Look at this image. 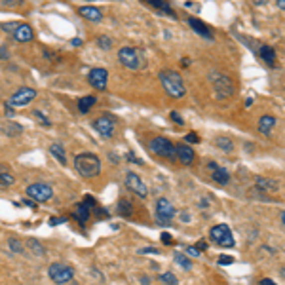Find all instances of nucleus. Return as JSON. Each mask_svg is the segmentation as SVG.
<instances>
[{
	"label": "nucleus",
	"instance_id": "5fc2aeb1",
	"mask_svg": "<svg viewBox=\"0 0 285 285\" xmlns=\"http://www.w3.org/2000/svg\"><path fill=\"white\" fill-rule=\"evenodd\" d=\"M183 221H190V217H189V213H187V211L183 213Z\"/></svg>",
	"mask_w": 285,
	"mask_h": 285
},
{
	"label": "nucleus",
	"instance_id": "8fccbe9b",
	"mask_svg": "<svg viewBox=\"0 0 285 285\" xmlns=\"http://www.w3.org/2000/svg\"><path fill=\"white\" fill-rule=\"evenodd\" d=\"M141 253H158L156 249H141Z\"/></svg>",
	"mask_w": 285,
	"mask_h": 285
},
{
	"label": "nucleus",
	"instance_id": "37998d69",
	"mask_svg": "<svg viewBox=\"0 0 285 285\" xmlns=\"http://www.w3.org/2000/svg\"><path fill=\"white\" fill-rule=\"evenodd\" d=\"M196 247H198L200 251H205V249H207L209 245H207V243H205V242H203V240H201V242H198V243H196Z\"/></svg>",
	"mask_w": 285,
	"mask_h": 285
},
{
	"label": "nucleus",
	"instance_id": "864d4df0",
	"mask_svg": "<svg viewBox=\"0 0 285 285\" xmlns=\"http://www.w3.org/2000/svg\"><path fill=\"white\" fill-rule=\"evenodd\" d=\"M23 203H25V205H29V207H34V203H32L31 200H23Z\"/></svg>",
	"mask_w": 285,
	"mask_h": 285
},
{
	"label": "nucleus",
	"instance_id": "ea45409f",
	"mask_svg": "<svg viewBox=\"0 0 285 285\" xmlns=\"http://www.w3.org/2000/svg\"><path fill=\"white\" fill-rule=\"evenodd\" d=\"M4 6H19V4H23V0H0Z\"/></svg>",
	"mask_w": 285,
	"mask_h": 285
},
{
	"label": "nucleus",
	"instance_id": "4d7b16f0",
	"mask_svg": "<svg viewBox=\"0 0 285 285\" xmlns=\"http://www.w3.org/2000/svg\"><path fill=\"white\" fill-rule=\"evenodd\" d=\"M282 222H284V224H285V211L282 213Z\"/></svg>",
	"mask_w": 285,
	"mask_h": 285
},
{
	"label": "nucleus",
	"instance_id": "9b49d317",
	"mask_svg": "<svg viewBox=\"0 0 285 285\" xmlns=\"http://www.w3.org/2000/svg\"><path fill=\"white\" fill-rule=\"evenodd\" d=\"M88 82L94 86L95 90L99 92H105L106 84H108V73L106 69H101V67H95L88 73Z\"/></svg>",
	"mask_w": 285,
	"mask_h": 285
},
{
	"label": "nucleus",
	"instance_id": "6ab92c4d",
	"mask_svg": "<svg viewBox=\"0 0 285 285\" xmlns=\"http://www.w3.org/2000/svg\"><path fill=\"white\" fill-rule=\"evenodd\" d=\"M276 126V118L270 116V114H264V116L259 118V131L263 133V135H270V131H272V127Z\"/></svg>",
	"mask_w": 285,
	"mask_h": 285
},
{
	"label": "nucleus",
	"instance_id": "ddd939ff",
	"mask_svg": "<svg viewBox=\"0 0 285 285\" xmlns=\"http://www.w3.org/2000/svg\"><path fill=\"white\" fill-rule=\"evenodd\" d=\"M126 185L129 190H133V194H137L141 198H147L148 196V187L143 183V179L139 177L137 173H133V171H129L126 175Z\"/></svg>",
	"mask_w": 285,
	"mask_h": 285
},
{
	"label": "nucleus",
	"instance_id": "de8ad7c7",
	"mask_svg": "<svg viewBox=\"0 0 285 285\" xmlns=\"http://www.w3.org/2000/svg\"><path fill=\"white\" fill-rule=\"evenodd\" d=\"M65 219H52V221H50V224H52V226H55V224H59V222H63Z\"/></svg>",
	"mask_w": 285,
	"mask_h": 285
},
{
	"label": "nucleus",
	"instance_id": "7c9ffc66",
	"mask_svg": "<svg viewBox=\"0 0 285 285\" xmlns=\"http://www.w3.org/2000/svg\"><path fill=\"white\" fill-rule=\"evenodd\" d=\"M160 280L164 282L166 285H179V280L175 278V276L171 274V272H166V274H162L160 276Z\"/></svg>",
	"mask_w": 285,
	"mask_h": 285
},
{
	"label": "nucleus",
	"instance_id": "a211bd4d",
	"mask_svg": "<svg viewBox=\"0 0 285 285\" xmlns=\"http://www.w3.org/2000/svg\"><path fill=\"white\" fill-rule=\"evenodd\" d=\"M73 217L80 222V224H86V222H88V219H90V205H86L84 201H82V203H76Z\"/></svg>",
	"mask_w": 285,
	"mask_h": 285
},
{
	"label": "nucleus",
	"instance_id": "5701e85b",
	"mask_svg": "<svg viewBox=\"0 0 285 285\" xmlns=\"http://www.w3.org/2000/svg\"><path fill=\"white\" fill-rule=\"evenodd\" d=\"M116 211L118 215H122V217H131V215H133V205H131V201L126 200V198H120L116 203Z\"/></svg>",
	"mask_w": 285,
	"mask_h": 285
},
{
	"label": "nucleus",
	"instance_id": "f8f14e48",
	"mask_svg": "<svg viewBox=\"0 0 285 285\" xmlns=\"http://www.w3.org/2000/svg\"><path fill=\"white\" fill-rule=\"evenodd\" d=\"M94 127L103 139H110L114 135L116 124H114V120L110 116H99L97 120H94Z\"/></svg>",
	"mask_w": 285,
	"mask_h": 285
},
{
	"label": "nucleus",
	"instance_id": "c756f323",
	"mask_svg": "<svg viewBox=\"0 0 285 285\" xmlns=\"http://www.w3.org/2000/svg\"><path fill=\"white\" fill-rule=\"evenodd\" d=\"M175 263L181 264L185 270H190V268H192V263H190L185 255H181V253H175Z\"/></svg>",
	"mask_w": 285,
	"mask_h": 285
},
{
	"label": "nucleus",
	"instance_id": "4be33fe9",
	"mask_svg": "<svg viewBox=\"0 0 285 285\" xmlns=\"http://www.w3.org/2000/svg\"><path fill=\"white\" fill-rule=\"evenodd\" d=\"M255 187L257 189H261V190H264V192H274V190H278V181H274V179H264V177H257L255 179Z\"/></svg>",
	"mask_w": 285,
	"mask_h": 285
},
{
	"label": "nucleus",
	"instance_id": "f3484780",
	"mask_svg": "<svg viewBox=\"0 0 285 285\" xmlns=\"http://www.w3.org/2000/svg\"><path fill=\"white\" fill-rule=\"evenodd\" d=\"M177 158H179L181 164H185V166H190L192 162H194V150L189 147V145H179L177 147Z\"/></svg>",
	"mask_w": 285,
	"mask_h": 285
},
{
	"label": "nucleus",
	"instance_id": "e433bc0d",
	"mask_svg": "<svg viewBox=\"0 0 285 285\" xmlns=\"http://www.w3.org/2000/svg\"><path fill=\"white\" fill-rule=\"evenodd\" d=\"M185 141H187V143H194V145H196V143H200V137H198V133H189V135L185 137Z\"/></svg>",
	"mask_w": 285,
	"mask_h": 285
},
{
	"label": "nucleus",
	"instance_id": "2eb2a0df",
	"mask_svg": "<svg viewBox=\"0 0 285 285\" xmlns=\"http://www.w3.org/2000/svg\"><path fill=\"white\" fill-rule=\"evenodd\" d=\"M189 25L192 27V31L196 32V34H200L203 38H209V40L213 38V31L203 21H200L198 17H189Z\"/></svg>",
	"mask_w": 285,
	"mask_h": 285
},
{
	"label": "nucleus",
	"instance_id": "f257e3e1",
	"mask_svg": "<svg viewBox=\"0 0 285 285\" xmlns=\"http://www.w3.org/2000/svg\"><path fill=\"white\" fill-rule=\"evenodd\" d=\"M74 169L80 177L94 179L101 173V160L94 152H80L74 156Z\"/></svg>",
	"mask_w": 285,
	"mask_h": 285
},
{
	"label": "nucleus",
	"instance_id": "58836bf2",
	"mask_svg": "<svg viewBox=\"0 0 285 285\" xmlns=\"http://www.w3.org/2000/svg\"><path fill=\"white\" fill-rule=\"evenodd\" d=\"M187 253L190 255V257H200V249H198V247H196V245H194V247H187Z\"/></svg>",
	"mask_w": 285,
	"mask_h": 285
},
{
	"label": "nucleus",
	"instance_id": "bb28decb",
	"mask_svg": "<svg viewBox=\"0 0 285 285\" xmlns=\"http://www.w3.org/2000/svg\"><path fill=\"white\" fill-rule=\"evenodd\" d=\"M148 4H150V6H154V8H160V10H164L166 13H169L171 17L175 15V13H173V10H171V6H169L168 2H162V0H150Z\"/></svg>",
	"mask_w": 285,
	"mask_h": 285
},
{
	"label": "nucleus",
	"instance_id": "a878e982",
	"mask_svg": "<svg viewBox=\"0 0 285 285\" xmlns=\"http://www.w3.org/2000/svg\"><path fill=\"white\" fill-rule=\"evenodd\" d=\"M211 179L215 181V183H219V185H228V181H230V173H228V169L217 168L211 173Z\"/></svg>",
	"mask_w": 285,
	"mask_h": 285
},
{
	"label": "nucleus",
	"instance_id": "4468645a",
	"mask_svg": "<svg viewBox=\"0 0 285 285\" xmlns=\"http://www.w3.org/2000/svg\"><path fill=\"white\" fill-rule=\"evenodd\" d=\"M78 13H80L84 19H88V21H92V23H99L103 19V11L99 10V8H95V6H80V8H78Z\"/></svg>",
	"mask_w": 285,
	"mask_h": 285
},
{
	"label": "nucleus",
	"instance_id": "3c124183",
	"mask_svg": "<svg viewBox=\"0 0 285 285\" xmlns=\"http://www.w3.org/2000/svg\"><path fill=\"white\" fill-rule=\"evenodd\" d=\"M183 67H190V59H189V57H185V59H183Z\"/></svg>",
	"mask_w": 285,
	"mask_h": 285
},
{
	"label": "nucleus",
	"instance_id": "9d476101",
	"mask_svg": "<svg viewBox=\"0 0 285 285\" xmlns=\"http://www.w3.org/2000/svg\"><path fill=\"white\" fill-rule=\"evenodd\" d=\"M156 215H158L160 224H169V221L177 215V211H175V205L168 198H160L156 201Z\"/></svg>",
	"mask_w": 285,
	"mask_h": 285
},
{
	"label": "nucleus",
	"instance_id": "412c9836",
	"mask_svg": "<svg viewBox=\"0 0 285 285\" xmlns=\"http://www.w3.org/2000/svg\"><path fill=\"white\" fill-rule=\"evenodd\" d=\"M261 57H263V61L268 65V67H276V65H278L276 50L270 48V46H261Z\"/></svg>",
	"mask_w": 285,
	"mask_h": 285
},
{
	"label": "nucleus",
	"instance_id": "4c0bfd02",
	"mask_svg": "<svg viewBox=\"0 0 285 285\" xmlns=\"http://www.w3.org/2000/svg\"><path fill=\"white\" fill-rule=\"evenodd\" d=\"M126 158L129 160V162H133V164H137V166H143V160H139L137 156L133 154V152H127V156H126Z\"/></svg>",
	"mask_w": 285,
	"mask_h": 285
},
{
	"label": "nucleus",
	"instance_id": "7ed1b4c3",
	"mask_svg": "<svg viewBox=\"0 0 285 285\" xmlns=\"http://www.w3.org/2000/svg\"><path fill=\"white\" fill-rule=\"evenodd\" d=\"M118 59L129 71H139L145 67V55L139 48H131V46H124L118 52Z\"/></svg>",
	"mask_w": 285,
	"mask_h": 285
},
{
	"label": "nucleus",
	"instance_id": "39448f33",
	"mask_svg": "<svg viewBox=\"0 0 285 285\" xmlns=\"http://www.w3.org/2000/svg\"><path fill=\"white\" fill-rule=\"evenodd\" d=\"M148 148H150L154 154L164 156V158L171 160V162L177 160V147L166 137H154L150 143H148Z\"/></svg>",
	"mask_w": 285,
	"mask_h": 285
},
{
	"label": "nucleus",
	"instance_id": "49530a36",
	"mask_svg": "<svg viewBox=\"0 0 285 285\" xmlns=\"http://www.w3.org/2000/svg\"><path fill=\"white\" fill-rule=\"evenodd\" d=\"M261 285H276V284L272 282V280H268V278H266V280H261Z\"/></svg>",
	"mask_w": 285,
	"mask_h": 285
},
{
	"label": "nucleus",
	"instance_id": "f03ea898",
	"mask_svg": "<svg viewBox=\"0 0 285 285\" xmlns=\"http://www.w3.org/2000/svg\"><path fill=\"white\" fill-rule=\"evenodd\" d=\"M160 82L164 86V92L173 99H183L187 95V86L183 82L181 74L175 73V71H169V69L162 71L160 73Z\"/></svg>",
	"mask_w": 285,
	"mask_h": 285
},
{
	"label": "nucleus",
	"instance_id": "c03bdc74",
	"mask_svg": "<svg viewBox=\"0 0 285 285\" xmlns=\"http://www.w3.org/2000/svg\"><path fill=\"white\" fill-rule=\"evenodd\" d=\"M162 242H164V243H171V236H169L168 232H164V234H162Z\"/></svg>",
	"mask_w": 285,
	"mask_h": 285
},
{
	"label": "nucleus",
	"instance_id": "cd10ccee",
	"mask_svg": "<svg viewBox=\"0 0 285 285\" xmlns=\"http://www.w3.org/2000/svg\"><path fill=\"white\" fill-rule=\"evenodd\" d=\"M215 143H217V147L222 148V150H226V152H230V150L234 148L232 141H230L228 137H217L215 139Z\"/></svg>",
	"mask_w": 285,
	"mask_h": 285
},
{
	"label": "nucleus",
	"instance_id": "393cba45",
	"mask_svg": "<svg viewBox=\"0 0 285 285\" xmlns=\"http://www.w3.org/2000/svg\"><path fill=\"white\" fill-rule=\"evenodd\" d=\"M15 183V177L11 175L8 166H0V187H11Z\"/></svg>",
	"mask_w": 285,
	"mask_h": 285
},
{
	"label": "nucleus",
	"instance_id": "b1692460",
	"mask_svg": "<svg viewBox=\"0 0 285 285\" xmlns=\"http://www.w3.org/2000/svg\"><path fill=\"white\" fill-rule=\"evenodd\" d=\"M97 103V99H95L94 95H88V97H80L78 99V110L82 112V114H88L90 110H92V106Z\"/></svg>",
	"mask_w": 285,
	"mask_h": 285
},
{
	"label": "nucleus",
	"instance_id": "a19ab883",
	"mask_svg": "<svg viewBox=\"0 0 285 285\" xmlns=\"http://www.w3.org/2000/svg\"><path fill=\"white\" fill-rule=\"evenodd\" d=\"M171 120H173L175 124H179V126H183V118H181L179 112H175V110H173V112H171Z\"/></svg>",
	"mask_w": 285,
	"mask_h": 285
},
{
	"label": "nucleus",
	"instance_id": "09e8293b",
	"mask_svg": "<svg viewBox=\"0 0 285 285\" xmlns=\"http://www.w3.org/2000/svg\"><path fill=\"white\" fill-rule=\"evenodd\" d=\"M278 8H280V10H285V0H278Z\"/></svg>",
	"mask_w": 285,
	"mask_h": 285
},
{
	"label": "nucleus",
	"instance_id": "f704fd0d",
	"mask_svg": "<svg viewBox=\"0 0 285 285\" xmlns=\"http://www.w3.org/2000/svg\"><path fill=\"white\" fill-rule=\"evenodd\" d=\"M32 116H34V118H38L42 126H46V127H50V126H52V122H50V120H48V118H46V116H44V114H42V112H40V110H32Z\"/></svg>",
	"mask_w": 285,
	"mask_h": 285
},
{
	"label": "nucleus",
	"instance_id": "c9c22d12",
	"mask_svg": "<svg viewBox=\"0 0 285 285\" xmlns=\"http://www.w3.org/2000/svg\"><path fill=\"white\" fill-rule=\"evenodd\" d=\"M234 263V257L230 255H221L219 257V264H232Z\"/></svg>",
	"mask_w": 285,
	"mask_h": 285
},
{
	"label": "nucleus",
	"instance_id": "20e7f679",
	"mask_svg": "<svg viewBox=\"0 0 285 285\" xmlns=\"http://www.w3.org/2000/svg\"><path fill=\"white\" fill-rule=\"evenodd\" d=\"M209 82L213 84V90L217 94V99H222V97H230L234 94V84L232 80L222 73H217V71H211L209 73Z\"/></svg>",
	"mask_w": 285,
	"mask_h": 285
},
{
	"label": "nucleus",
	"instance_id": "dca6fc26",
	"mask_svg": "<svg viewBox=\"0 0 285 285\" xmlns=\"http://www.w3.org/2000/svg\"><path fill=\"white\" fill-rule=\"evenodd\" d=\"M13 38H15L17 42H31L32 38H34L32 27L31 25H27V23H21V25H19V29L13 32Z\"/></svg>",
	"mask_w": 285,
	"mask_h": 285
},
{
	"label": "nucleus",
	"instance_id": "603ef678",
	"mask_svg": "<svg viewBox=\"0 0 285 285\" xmlns=\"http://www.w3.org/2000/svg\"><path fill=\"white\" fill-rule=\"evenodd\" d=\"M253 105V99H251V97H249V99H245V106H251Z\"/></svg>",
	"mask_w": 285,
	"mask_h": 285
},
{
	"label": "nucleus",
	"instance_id": "1a4fd4ad",
	"mask_svg": "<svg viewBox=\"0 0 285 285\" xmlns=\"http://www.w3.org/2000/svg\"><path fill=\"white\" fill-rule=\"evenodd\" d=\"M211 240L217 245H221V247H234V236H232V230L226 226V224H217V226H213L211 232Z\"/></svg>",
	"mask_w": 285,
	"mask_h": 285
},
{
	"label": "nucleus",
	"instance_id": "c85d7f7f",
	"mask_svg": "<svg viewBox=\"0 0 285 285\" xmlns=\"http://www.w3.org/2000/svg\"><path fill=\"white\" fill-rule=\"evenodd\" d=\"M97 46H99L101 50H110V48H112V38H110V36H99V38H97Z\"/></svg>",
	"mask_w": 285,
	"mask_h": 285
},
{
	"label": "nucleus",
	"instance_id": "6e6d98bb",
	"mask_svg": "<svg viewBox=\"0 0 285 285\" xmlns=\"http://www.w3.org/2000/svg\"><path fill=\"white\" fill-rule=\"evenodd\" d=\"M280 274H282V278H285V268H282V270H280Z\"/></svg>",
	"mask_w": 285,
	"mask_h": 285
},
{
	"label": "nucleus",
	"instance_id": "72a5a7b5",
	"mask_svg": "<svg viewBox=\"0 0 285 285\" xmlns=\"http://www.w3.org/2000/svg\"><path fill=\"white\" fill-rule=\"evenodd\" d=\"M27 243H29V247H31L32 251H34V255H38V257H40V255H44V247L38 242H36V240H29Z\"/></svg>",
	"mask_w": 285,
	"mask_h": 285
},
{
	"label": "nucleus",
	"instance_id": "6e6552de",
	"mask_svg": "<svg viewBox=\"0 0 285 285\" xmlns=\"http://www.w3.org/2000/svg\"><path fill=\"white\" fill-rule=\"evenodd\" d=\"M36 95H38V92H36L34 88H27V86H23V88H19L15 94H11L8 103H10L11 106L21 108V106H27L29 103H32V101L36 99Z\"/></svg>",
	"mask_w": 285,
	"mask_h": 285
},
{
	"label": "nucleus",
	"instance_id": "0eeeda50",
	"mask_svg": "<svg viewBox=\"0 0 285 285\" xmlns=\"http://www.w3.org/2000/svg\"><path fill=\"white\" fill-rule=\"evenodd\" d=\"M27 196L38 203H44V201H50L53 198V189L48 183H32L27 187Z\"/></svg>",
	"mask_w": 285,
	"mask_h": 285
},
{
	"label": "nucleus",
	"instance_id": "423d86ee",
	"mask_svg": "<svg viewBox=\"0 0 285 285\" xmlns=\"http://www.w3.org/2000/svg\"><path fill=\"white\" fill-rule=\"evenodd\" d=\"M48 276H50V280L53 284L65 285L74 278V268L65 263H53L48 268Z\"/></svg>",
	"mask_w": 285,
	"mask_h": 285
},
{
	"label": "nucleus",
	"instance_id": "aec40b11",
	"mask_svg": "<svg viewBox=\"0 0 285 285\" xmlns=\"http://www.w3.org/2000/svg\"><path fill=\"white\" fill-rule=\"evenodd\" d=\"M50 154H52L61 166H67V152H65L61 143H52V145H50Z\"/></svg>",
	"mask_w": 285,
	"mask_h": 285
},
{
	"label": "nucleus",
	"instance_id": "a18cd8bd",
	"mask_svg": "<svg viewBox=\"0 0 285 285\" xmlns=\"http://www.w3.org/2000/svg\"><path fill=\"white\" fill-rule=\"evenodd\" d=\"M71 46H76V48H78V46H82V40H80V38H73V40H71Z\"/></svg>",
	"mask_w": 285,
	"mask_h": 285
},
{
	"label": "nucleus",
	"instance_id": "2f4dec72",
	"mask_svg": "<svg viewBox=\"0 0 285 285\" xmlns=\"http://www.w3.org/2000/svg\"><path fill=\"white\" fill-rule=\"evenodd\" d=\"M8 245H10V249L13 253H21L23 251V243L19 242L17 238H10V240H8Z\"/></svg>",
	"mask_w": 285,
	"mask_h": 285
},
{
	"label": "nucleus",
	"instance_id": "79ce46f5",
	"mask_svg": "<svg viewBox=\"0 0 285 285\" xmlns=\"http://www.w3.org/2000/svg\"><path fill=\"white\" fill-rule=\"evenodd\" d=\"M0 59H10V52L4 46H0Z\"/></svg>",
	"mask_w": 285,
	"mask_h": 285
},
{
	"label": "nucleus",
	"instance_id": "473e14b6",
	"mask_svg": "<svg viewBox=\"0 0 285 285\" xmlns=\"http://www.w3.org/2000/svg\"><path fill=\"white\" fill-rule=\"evenodd\" d=\"M19 25H21V23H15V21H11V23H2V25H0V29H4V31H6V32H10V34H13V32L17 31V29H19Z\"/></svg>",
	"mask_w": 285,
	"mask_h": 285
}]
</instances>
